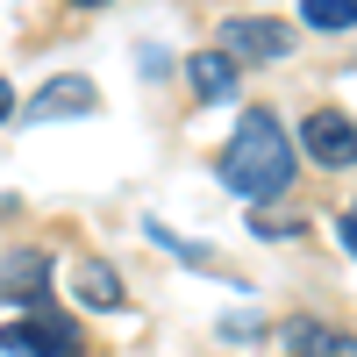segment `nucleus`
<instances>
[{
	"mask_svg": "<svg viewBox=\"0 0 357 357\" xmlns=\"http://www.w3.org/2000/svg\"><path fill=\"white\" fill-rule=\"evenodd\" d=\"M293 165H301V151L286 143L279 114L257 107V114H243V129H236L229 151H222V186L243 193V200H279L293 186Z\"/></svg>",
	"mask_w": 357,
	"mask_h": 357,
	"instance_id": "1",
	"label": "nucleus"
},
{
	"mask_svg": "<svg viewBox=\"0 0 357 357\" xmlns=\"http://www.w3.org/2000/svg\"><path fill=\"white\" fill-rule=\"evenodd\" d=\"M0 350L8 357H86V329L57 307H22L15 321H0Z\"/></svg>",
	"mask_w": 357,
	"mask_h": 357,
	"instance_id": "2",
	"label": "nucleus"
},
{
	"mask_svg": "<svg viewBox=\"0 0 357 357\" xmlns=\"http://www.w3.org/2000/svg\"><path fill=\"white\" fill-rule=\"evenodd\" d=\"M301 158H314L321 172H350L357 165V122L343 107H314L301 122Z\"/></svg>",
	"mask_w": 357,
	"mask_h": 357,
	"instance_id": "3",
	"label": "nucleus"
},
{
	"mask_svg": "<svg viewBox=\"0 0 357 357\" xmlns=\"http://www.w3.org/2000/svg\"><path fill=\"white\" fill-rule=\"evenodd\" d=\"M43 293H50V257L43 250H8V257H0V301L43 307Z\"/></svg>",
	"mask_w": 357,
	"mask_h": 357,
	"instance_id": "4",
	"label": "nucleus"
},
{
	"mask_svg": "<svg viewBox=\"0 0 357 357\" xmlns=\"http://www.w3.org/2000/svg\"><path fill=\"white\" fill-rule=\"evenodd\" d=\"M222 36H229V43H222L229 57H264V65L293 50V29H286V22H264V15H236Z\"/></svg>",
	"mask_w": 357,
	"mask_h": 357,
	"instance_id": "5",
	"label": "nucleus"
},
{
	"mask_svg": "<svg viewBox=\"0 0 357 357\" xmlns=\"http://www.w3.org/2000/svg\"><path fill=\"white\" fill-rule=\"evenodd\" d=\"M100 107V93H93V79H79V72H65V79H50L43 93H29V122H57V114H93Z\"/></svg>",
	"mask_w": 357,
	"mask_h": 357,
	"instance_id": "6",
	"label": "nucleus"
},
{
	"mask_svg": "<svg viewBox=\"0 0 357 357\" xmlns=\"http://www.w3.org/2000/svg\"><path fill=\"white\" fill-rule=\"evenodd\" d=\"M286 350H293V357H357V336L301 314V321H286Z\"/></svg>",
	"mask_w": 357,
	"mask_h": 357,
	"instance_id": "7",
	"label": "nucleus"
},
{
	"mask_svg": "<svg viewBox=\"0 0 357 357\" xmlns=\"http://www.w3.org/2000/svg\"><path fill=\"white\" fill-rule=\"evenodd\" d=\"M186 79L200 100H236V57L229 50H193L186 57Z\"/></svg>",
	"mask_w": 357,
	"mask_h": 357,
	"instance_id": "8",
	"label": "nucleus"
},
{
	"mask_svg": "<svg viewBox=\"0 0 357 357\" xmlns=\"http://www.w3.org/2000/svg\"><path fill=\"white\" fill-rule=\"evenodd\" d=\"M79 301H86V307H122L129 293H122V279H114L100 257H86V264H79Z\"/></svg>",
	"mask_w": 357,
	"mask_h": 357,
	"instance_id": "9",
	"label": "nucleus"
},
{
	"mask_svg": "<svg viewBox=\"0 0 357 357\" xmlns=\"http://www.w3.org/2000/svg\"><path fill=\"white\" fill-rule=\"evenodd\" d=\"M301 22L314 36H336V29H357V0H301Z\"/></svg>",
	"mask_w": 357,
	"mask_h": 357,
	"instance_id": "10",
	"label": "nucleus"
},
{
	"mask_svg": "<svg viewBox=\"0 0 357 357\" xmlns=\"http://www.w3.org/2000/svg\"><path fill=\"white\" fill-rule=\"evenodd\" d=\"M336 236H343V250L357 257V200H350V207H343V215H336Z\"/></svg>",
	"mask_w": 357,
	"mask_h": 357,
	"instance_id": "11",
	"label": "nucleus"
},
{
	"mask_svg": "<svg viewBox=\"0 0 357 357\" xmlns=\"http://www.w3.org/2000/svg\"><path fill=\"white\" fill-rule=\"evenodd\" d=\"M222 336H229V343H243V336H257V321H250V314H229V321H222Z\"/></svg>",
	"mask_w": 357,
	"mask_h": 357,
	"instance_id": "12",
	"label": "nucleus"
},
{
	"mask_svg": "<svg viewBox=\"0 0 357 357\" xmlns=\"http://www.w3.org/2000/svg\"><path fill=\"white\" fill-rule=\"evenodd\" d=\"M8 114H15V86L0 79V122H8Z\"/></svg>",
	"mask_w": 357,
	"mask_h": 357,
	"instance_id": "13",
	"label": "nucleus"
},
{
	"mask_svg": "<svg viewBox=\"0 0 357 357\" xmlns=\"http://www.w3.org/2000/svg\"><path fill=\"white\" fill-rule=\"evenodd\" d=\"M79 8H107V0H79Z\"/></svg>",
	"mask_w": 357,
	"mask_h": 357,
	"instance_id": "14",
	"label": "nucleus"
}]
</instances>
